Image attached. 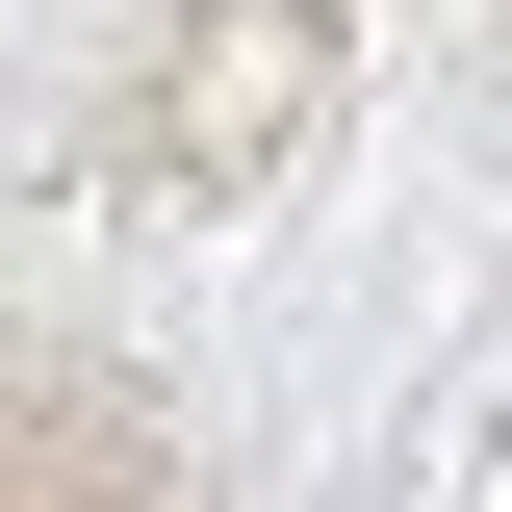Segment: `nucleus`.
<instances>
[{"instance_id": "1", "label": "nucleus", "mask_w": 512, "mask_h": 512, "mask_svg": "<svg viewBox=\"0 0 512 512\" xmlns=\"http://www.w3.org/2000/svg\"><path fill=\"white\" fill-rule=\"evenodd\" d=\"M308 103H333V26H308V0H205L180 103H154V180H256Z\"/></svg>"}]
</instances>
